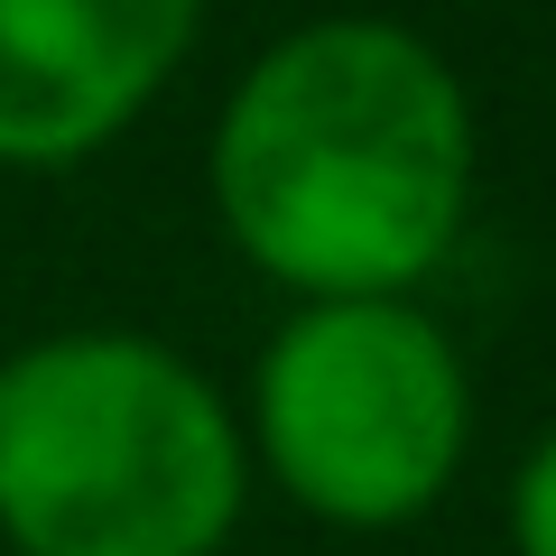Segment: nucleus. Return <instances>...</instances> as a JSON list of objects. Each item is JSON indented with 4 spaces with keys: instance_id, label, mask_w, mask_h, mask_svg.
Here are the masks:
<instances>
[{
    "instance_id": "nucleus-1",
    "label": "nucleus",
    "mask_w": 556,
    "mask_h": 556,
    "mask_svg": "<svg viewBox=\"0 0 556 556\" xmlns=\"http://www.w3.org/2000/svg\"><path fill=\"white\" fill-rule=\"evenodd\" d=\"M482 130L437 38L325 10L232 75L204 149L214 223L269 288L417 298L473 223Z\"/></svg>"
},
{
    "instance_id": "nucleus-2",
    "label": "nucleus",
    "mask_w": 556,
    "mask_h": 556,
    "mask_svg": "<svg viewBox=\"0 0 556 556\" xmlns=\"http://www.w3.org/2000/svg\"><path fill=\"white\" fill-rule=\"evenodd\" d=\"M241 501V408L177 343L65 325L0 362V538L20 556H223Z\"/></svg>"
},
{
    "instance_id": "nucleus-3",
    "label": "nucleus",
    "mask_w": 556,
    "mask_h": 556,
    "mask_svg": "<svg viewBox=\"0 0 556 556\" xmlns=\"http://www.w3.org/2000/svg\"><path fill=\"white\" fill-rule=\"evenodd\" d=\"M251 473L343 538L417 529L473 455V371L417 298H298L241 399Z\"/></svg>"
},
{
    "instance_id": "nucleus-4",
    "label": "nucleus",
    "mask_w": 556,
    "mask_h": 556,
    "mask_svg": "<svg viewBox=\"0 0 556 556\" xmlns=\"http://www.w3.org/2000/svg\"><path fill=\"white\" fill-rule=\"evenodd\" d=\"M204 0H0V167L102 159L195 56Z\"/></svg>"
},
{
    "instance_id": "nucleus-5",
    "label": "nucleus",
    "mask_w": 556,
    "mask_h": 556,
    "mask_svg": "<svg viewBox=\"0 0 556 556\" xmlns=\"http://www.w3.org/2000/svg\"><path fill=\"white\" fill-rule=\"evenodd\" d=\"M510 556H556V427H538L510 473Z\"/></svg>"
}]
</instances>
